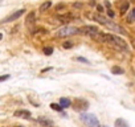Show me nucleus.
<instances>
[{
	"instance_id": "f257e3e1",
	"label": "nucleus",
	"mask_w": 135,
	"mask_h": 127,
	"mask_svg": "<svg viewBox=\"0 0 135 127\" xmlns=\"http://www.w3.org/2000/svg\"><path fill=\"white\" fill-rule=\"evenodd\" d=\"M81 120L88 126V127H101L98 118L94 114H88V113H82L81 114Z\"/></svg>"
},
{
	"instance_id": "f03ea898",
	"label": "nucleus",
	"mask_w": 135,
	"mask_h": 127,
	"mask_svg": "<svg viewBox=\"0 0 135 127\" xmlns=\"http://www.w3.org/2000/svg\"><path fill=\"white\" fill-rule=\"evenodd\" d=\"M80 33V29L73 27V25H66V27H62L58 32H57V37H69V36H73V35H77Z\"/></svg>"
},
{
	"instance_id": "7ed1b4c3",
	"label": "nucleus",
	"mask_w": 135,
	"mask_h": 127,
	"mask_svg": "<svg viewBox=\"0 0 135 127\" xmlns=\"http://www.w3.org/2000/svg\"><path fill=\"white\" fill-rule=\"evenodd\" d=\"M76 111H81V113H85L88 109H89V102L84 98H76L73 99V106H72Z\"/></svg>"
},
{
	"instance_id": "20e7f679",
	"label": "nucleus",
	"mask_w": 135,
	"mask_h": 127,
	"mask_svg": "<svg viewBox=\"0 0 135 127\" xmlns=\"http://www.w3.org/2000/svg\"><path fill=\"white\" fill-rule=\"evenodd\" d=\"M80 32H81V33H84V35L91 36V37H95L97 35H99V33H101V32H99V29H98L97 27H94V25H85V27H82V28L80 29Z\"/></svg>"
},
{
	"instance_id": "39448f33",
	"label": "nucleus",
	"mask_w": 135,
	"mask_h": 127,
	"mask_svg": "<svg viewBox=\"0 0 135 127\" xmlns=\"http://www.w3.org/2000/svg\"><path fill=\"white\" fill-rule=\"evenodd\" d=\"M24 13H25V9H19V11H15L13 13H11L9 16H7L6 19H3V21H2V23H11V21H15V20H17L19 17H21Z\"/></svg>"
},
{
	"instance_id": "423d86ee",
	"label": "nucleus",
	"mask_w": 135,
	"mask_h": 127,
	"mask_svg": "<svg viewBox=\"0 0 135 127\" xmlns=\"http://www.w3.org/2000/svg\"><path fill=\"white\" fill-rule=\"evenodd\" d=\"M93 19H94L95 21H98L99 24L105 25V27H107V24L111 21V20H109L107 17H105L102 13H94V15H93Z\"/></svg>"
},
{
	"instance_id": "0eeeda50",
	"label": "nucleus",
	"mask_w": 135,
	"mask_h": 127,
	"mask_svg": "<svg viewBox=\"0 0 135 127\" xmlns=\"http://www.w3.org/2000/svg\"><path fill=\"white\" fill-rule=\"evenodd\" d=\"M107 28H109V29H111V31H114V32H118V33H120V35H126V29H124V28H122L120 25L115 24L114 21H110V23L107 24Z\"/></svg>"
},
{
	"instance_id": "6e6552de",
	"label": "nucleus",
	"mask_w": 135,
	"mask_h": 127,
	"mask_svg": "<svg viewBox=\"0 0 135 127\" xmlns=\"http://www.w3.org/2000/svg\"><path fill=\"white\" fill-rule=\"evenodd\" d=\"M15 116H17V118H23V119H31V113L28 111V110H16L15 111V114H13Z\"/></svg>"
},
{
	"instance_id": "1a4fd4ad",
	"label": "nucleus",
	"mask_w": 135,
	"mask_h": 127,
	"mask_svg": "<svg viewBox=\"0 0 135 127\" xmlns=\"http://www.w3.org/2000/svg\"><path fill=\"white\" fill-rule=\"evenodd\" d=\"M61 23H64V24H66V23H69V21H72L73 19H76V16L73 15V13H66V15H62V16H58L57 17Z\"/></svg>"
},
{
	"instance_id": "9d476101",
	"label": "nucleus",
	"mask_w": 135,
	"mask_h": 127,
	"mask_svg": "<svg viewBox=\"0 0 135 127\" xmlns=\"http://www.w3.org/2000/svg\"><path fill=\"white\" fill-rule=\"evenodd\" d=\"M38 122H40L44 127H52V126H53L52 119H49V118H46V116H40V118H38Z\"/></svg>"
},
{
	"instance_id": "9b49d317",
	"label": "nucleus",
	"mask_w": 135,
	"mask_h": 127,
	"mask_svg": "<svg viewBox=\"0 0 135 127\" xmlns=\"http://www.w3.org/2000/svg\"><path fill=\"white\" fill-rule=\"evenodd\" d=\"M60 105L64 107V109H68L72 106V101L69 98H60Z\"/></svg>"
},
{
	"instance_id": "f8f14e48",
	"label": "nucleus",
	"mask_w": 135,
	"mask_h": 127,
	"mask_svg": "<svg viewBox=\"0 0 135 127\" xmlns=\"http://www.w3.org/2000/svg\"><path fill=\"white\" fill-rule=\"evenodd\" d=\"M130 7V3H128V0H122V3H120V7H119V11L120 13H124Z\"/></svg>"
},
{
	"instance_id": "ddd939ff",
	"label": "nucleus",
	"mask_w": 135,
	"mask_h": 127,
	"mask_svg": "<svg viewBox=\"0 0 135 127\" xmlns=\"http://www.w3.org/2000/svg\"><path fill=\"white\" fill-rule=\"evenodd\" d=\"M114 124H115V127H128V123H127L124 119H122V118H118V119H115Z\"/></svg>"
},
{
	"instance_id": "4468645a",
	"label": "nucleus",
	"mask_w": 135,
	"mask_h": 127,
	"mask_svg": "<svg viewBox=\"0 0 135 127\" xmlns=\"http://www.w3.org/2000/svg\"><path fill=\"white\" fill-rule=\"evenodd\" d=\"M33 23H35V13L31 12V13L27 16V19H25V24H27L28 27H31V25H33Z\"/></svg>"
},
{
	"instance_id": "2eb2a0df",
	"label": "nucleus",
	"mask_w": 135,
	"mask_h": 127,
	"mask_svg": "<svg viewBox=\"0 0 135 127\" xmlns=\"http://www.w3.org/2000/svg\"><path fill=\"white\" fill-rule=\"evenodd\" d=\"M127 23H130V24L135 23V8H132L130 11V13L127 15Z\"/></svg>"
},
{
	"instance_id": "dca6fc26",
	"label": "nucleus",
	"mask_w": 135,
	"mask_h": 127,
	"mask_svg": "<svg viewBox=\"0 0 135 127\" xmlns=\"http://www.w3.org/2000/svg\"><path fill=\"white\" fill-rule=\"evenodd\" d=\"M52 7V2H49V0H48V2H45V3H42L41 6H40V12H45L46 9H49Z\"/></svg>"
},
{
	"instance_id": "f3484780",
	"label": "nucleus",
	"mask_w": 135,
	"mask_h": 127,
	"mask_svg": "<svg viewBox=\"0 0 135 127\" xmlns=\"http://www.w3.org/2000/svg\"><path fill=\"white\" fill-rule=\"evenodd\" d=\"M111 73H113V74H117V76H120V74L124 73V70H123L120 66H113V68H111Z\"/></svg>"
},
{
	"instance_id": "a211bd4d",
	"label": "nucleus",
	"mask_w": 135,
	"mask_h": 127,
	"mask_svg": "<svg viewBox=\"0 0 135 127\" xmlns=\"http://www.w3.org/2000/svg\"><path fill=\"white\" fill-rule=\"evenodd\" d=\"M50 109L52 110H56V111H60V113L64 111V107L61 105H57V103H50Z\"/></svg>"
},
{
	"instance_id": "6ab92c4d",
	"label": "nucleus",
	"mask_w": 135,
	"mask_h": 127,
	"mask_svg": "<svg viewBox=\"0 0 135 127\" xmlns=\"http://www.w3.org/2000/svg\"><path fill=\"white\" fill-rule=\"evenodd\" d=\"M42 52H44V54L50 56V54L53 53V48H52V46H45V48L42 49Z\"/></svg>"
},
{
	"instance_id": "aec40b11",
	"label": "nucleus",
	"mask_w": 135,
	"mask_h": 127,
	"mask_svg": "<svg viewBox=\"0 0 135 127\" xmlns=\"http://www.w3.org/2000/svg\"><path fill=\"white\" fill-rule=\"evenodd\" d=\"M62 48H65V49H70V48H73V42H72V41H65V42L62 44Z\"/></svg>"
},
{
	"instance_id": "412c9836",
	"label": "nucleus",
	"mask_w": 135,
	"mask_h": 127,
	"mask_svg": "<svg viewBox=\"0 0 135 127\" xmlns=\"http://www.w3.org/2000/svg\"><path fill=\"white\" fill-rule=\"evenodd\" d=\"M77 61H80V62H85V64H90L89 60H86V58H84V57H77Z\"/></svg>"
},
{
	"instance_id": "4be33fe9",
	"label": "nucleus",
	"mask_w": 135,
	"mask_h": 127,
	"mask_svg": "<svg viewBox=\"0 0 135 127\" xmlns=\"http://www.w3.org/2000/svg\"><path fill=\"white\" fill-rule=\"evenodd\" d=\"M9 78V74H6V76H0V82H3V81H7Z\"/></svg>"
},
{
	"instance_id": "5701e85b",
	"label": "nucleus",
	"mask_w": 135,
	"mask_h": 127,
	"mask_svg": "<svg viewBox=\"0 0 135 127\" xmlns=\"http://www.w3.org/2000/svg\"><path fill=\"white\" fill-rule=\"evenodd\" d=\"M107 15H109V16H110V17H114V16H115V13H114V12H113V11H111V9H110V8H109V9H107Z\"/></svg>"
},
{
	"instance_id": "b1692460",
	"label": "nucleus",
	"mask_w": 135,
	"mask_h": 127,
	"mask_svg": "<svg viewBox=\"0 0 135 127\" xmlns=\"http://www.w3.org/2000/svg\"><path fill=\"white\" fill-rule=\"evenodd\" d=\"M97 9H98V12H99V13H102V12H103V8H102V6H97Z\"/></svg>"
},
{
	"instance_id": "393cba45",
	"label": "nucleus",
	"mask_w": 135,
	"mask_h": 127,
	"mask_svg": "<svg viewBox=\"0 0 135 127\" xmlns=\"http://www.w3.org/2000/svg\"><path fill=\"white\" fill-rule=\"evenodd\" d=\"M2 38H3V35H2V33H0V40H2Z\"/></svg>"
},
{
	"instance_id": "a878e982",
	"label": "nucleus",
	"mask_w": 135,
	"mask_h": 127,
	"mask_svg": "<svg viewBox=\"0 0 135 127\" xmlns=\"http://www.w3.org/2000/svg\"><path fill=\"white\" fill-rule=\"evenodd\" d=\"M134 103H135V98H134Z\"/></svg>"
},
{
	"instance_id": "bb28decb",
	"label": "nucleus",
	"mask_w": 135,
	"mask_h": 127,
	"mask_svg": "<svg viewBox=\"0 0 135 127\" xmlns=\"http://www.w3.org/2000/svg\"><path fill=\"white\" fill-rule=\"evenodd\" d=\"M103 127H107V126H103Z\"/></svg>"
}]
</instances>
